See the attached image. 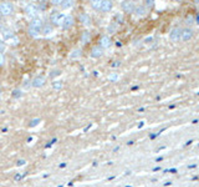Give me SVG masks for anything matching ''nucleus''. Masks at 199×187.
Listing matches in <instances>:
<instances>
[{
  "label": "nucleus",
  "instance_id": "obj_1",
  "mask_svg": "<svg viewBox=\"0 0 199 187\" xmlns=\"http://www.w3.org/2000/svg\"><path fill=\"white\" fill-rule=\"evenodd\" d=\"M41 29H42V21L40 19H35L29 26V34L31 36H39L41 35Z\"/></svg>",
  "mask_w": 199,
  "mask_h": 187
},
{
  "label": "nucleus",
  "instance_id": "obj_2",
  "mask_svg": "<svg viewBox=\"0 0 199 187\" xmlns=\"http://www.w3.org/2000/svg\"><path fill=\"white\" fill-rule=\"evenodd\" d=\"M11 13H13V5H11V3H9V1L0 3V14H1V15L8 16V15H10Z\"/></svg>",
  "mask_w": 199,
  "mask_h": 187
},
{
  "label": "nucleus",
  "instance_id": "obj_3",
  "mask_svg": "<svg viewBox=\"0 0 199 187\" xmlns=\"http://www.w3.org/2000/svg\"><path fill=\"white\" fill-rule=\"evenodd\" d=\"M1 36H3V39H4L5 41H8V43H11L13 45L18 43V39L14 36V34H13L11 31H9V30H4L3 34H1Z\"/></svg>",
  "mask_w": 199,
  "mask_h": 187
},
{
  "label": "nucleus",
  "instance_id": "obj_4",
  "mask_svg": "<svg viewBox=\"0 0 199 187\" xmlns=\"http://www.w3.org/2000/svg\"><path fill=\"white\" fill-rule=\"evenodd\" d=\"M72 25H74V18L71 16V15H65V18H63V20H62V23H61L60 26L62 27L63 30H67Z\"/></svg>",
  "mask_w": 199,
  "mask_h": 187
},
{
  "label": "nucleus",
  "instance_id": "obj_5",
  "mask_svg": "<svg viewBox=\"0 0 199 187\" xmlns=\"http://www.w3.org/2000/svg\"><path fill=\"white\" fill-rule=\"evenodd\" d=\"M25 13H26V15H27V18H29V19H35V18H36V15H38V14H36L38 10H36V8H35L32 4L26 5Z\"/></svg>",
  "mask_w": 199,
  "mask_h": 187
},
{
  "label": "nucleus",
  "instance_id": "obj_6",
  "mask_svg": "<svg viewBox=\"0 0 199 187\" xmlns=\"http://www.w3.org/2000/svg\"><path fill=\"white\" fill-rule=\"evenodd\" d=\"M63 18H65V14L61 13H52L51 14V23L55 25H61Z\"/></svg>",
  "mask_w": 199,
  "mask_h": 187
},
{
  "label": "nucleus",
  "instance_id": "obj_7",
  "mask_svg": "<svg viewBox=\"0 0 199 187\" xmlns=\"http://www.w3.org/2000/svg\"><path fill=\"white\" fill-rule=\"evenodd\" d=\"M122 9L126 13H133L134 9H136V4H134L132 0H126V1L122 3Z\"/></svg>",
  "mask_w": 199,
  "mask_h": 187
},
{
  "label": "nucleus",
  "instance_id": "obj_8",
  "mask_svg": "<svg viewBox=\"0 0 199 187\" xmlns=\"http://www.w3.org/2000/svg\"><path fill=\"white\" fill-rule=\"evenodd\" d=\"M181 34H182V29H179V27H174V29L170 30L169 38L172 41H178L181 39Z\"/></svg>",
  "mask_w": 199,
  "mask_h": 187
},
{
  "label": "nucleus",
  "instance_id": "obj_9",
  "mask_svg": "<svg viewBox=\"0 0 199 187\" xmlns=\"http://www.w3.org/2000/svg\"><path fill=\"white\" fill-rule=\"evenodd\" d=\"M192 38H193V30L187 27V29L182 30V34H181V39L183 41H189Z\"/></svg>",
  "mask_w": 199,
  "mask_h": 187
},
{
  "label": "nucleus",
  "instance_id": "obj_10",
  "mask_svg": "<svg viewBox=\"0 0 199 187\" xmlns=\"http://www.w3.org/2000/svg\"><path fill=\"white\" fill-rule=\"evenodd\" d=\"M134 15H136V18H142L144 16L147 14V8L144 5H139V6H136V9H134Z\"/></svg>",
  "mask_w": 199,
  "mask_h": 187
},
{
  "label": "nucleus",
  "instance_id": "obj_11",
  "mask_svg": "<svg viewBox=\"0 0 199 187\" xmlns=\"http://www.w3.org/2000/svg\"><path fill=\"white\" fill-rule=\"evenodd\" d=\"M45 84V78L44 76H38V78H35L34 81H32V86L34 87H41L44 86Z\"/></svg>",
  "mask_w": 199,
  "mask_h": 187
},
{
  "label": "nucleus",
  "instance_id": "obj_12",
  "mask_svg": "<svg viewBox=\"0 0 199 187\" xmlns=\"http://www.w3.org/2000/svg\"><path fill=\"white\" fill-rule=\"evenodd\" d=\"M100 9H101L102 11H105V13L110 11L112 9V1H111V0H103L102 4H101V8H100Z\"/></svg>",
  "mask_w": 199,
  "mask_h": 187
},
{
  "label": "nucleus",
  "instance_id": "obj_13",
  "mask_svg": "<svg viewBox=\"0 0 199 187\" xmlns=\"http://www.w3.org/2000/svg\"><path fill=\"white\" fill-rule=\"evenodd\" d=\"M74 4H75V0H62L61 8H62L63 10H69V9L72 8Z\"/></svg>",
  "mask_w": 199,
  "mask_h": 187
},
{
  "label": "nucleus",
  "instance_id": "obj_14",
  "mask_svg": "<svg viewBox=\"0 0 199 187\" xmlns=\"http://www.w3.org/2000/svg\"><path fill=\"white\" fill-rule=\"evenodd\" d=\"M102 54H103V50H102V47L101 46H96L92 49V58H100V56H102Z\"/></svg>",
  "mask_w": 199,
  "mask_h": 187
},
{
  "label": "nucleus",
  "instance_id": "obj_15",
  "mask_svg": "<svg viewBox=\"0 0 199 187\" xmlns=\"http://www.w3.org/2000/svg\"><path fill=\"white\" fill-rule=\"evenodd\" d=\"M101 47H108L110 45H111V40H110V38L108 36H102V39H101Z\"/></svg>",
  "mask_w": 199,
  "mask_h": 187
},
{
  "label": "nucleus",
  "instance_id": "obj_16",
  "mask_svg": "<svg viewBox=\"0 0 199 187\" xmlns=\"http://www.w3.org/2000/svg\"><path fill=\"white\" fill-rule=\"evenodd\" d=\"M41 34H44V35H50V34H52V26L44 25L42 29H41Z\"/></svg>",
  "mask_w": 199,
  "mask_h": 187
},
{
  "label": "nucleus",
  "instance_id": "obj_17",
  "mask_svg": "<svg viewBox=\"0 0 199 187\" xmlns=\"http://www.w3.org/2000/svg\"><path fill=\"white\" fill-rule=\"evenodd\" d=\"M103 0H91V5L94 9H100L101 8V4H102Z\"/></svg>",
  "mask_w": 199,
  "mask_h": 187
},
{
  "label": "nucleus",
  "instance_id": "obj_18",
  "mask_svg": "<svg viewBox=\"0 0 199 187\" xmlns=\"http://www.w3.org/2000/svg\"><path fill=\"white\" fill-rule=\"evenodd\" d=\"M80 54H81V51L79 50V49H77V50H74L72 52H71V59H72V60H75V59H79L80 58Z\"/></svg>",
  "mask_w": 199,
  "mask_h": 187
},
{
  "label": "nucleus",
  "instance_id": "obj_19",
  "mask_svg": "<svg viewBox=\"0 0 199 187\" xmlns=\"http://www.w3.org/2000/svg\"><path fill=\"white\" fill-rule=\"evenodd\" d=\"M81 19H82V23H83V25H88V24H90V19H88V16L86 15V14H83Z\"/></svg>",
  "mask_w": 199,
  "mask_h": 187
},
{
  "label": "nucleus",
  "instance_id": "obj_20",
  "mask_svg": "<svg viewBox=\"0 0 199 187\" xmlns=\"http://www.w3.org/2000/svg\"><path fill=\"white\" fill-rule=\"evenodd\" d=\"M88 39H90L88 33H85V34H83V38H82V41H85V40H88Z\"/></svg>",
  "mask_w": 199,
  "mask_h": 187
},
{
  "label": "nucleus",
  "instance_id": "obj_21",
  "mask_svg": "<svg viewBox=\"0 0 199 187\" xmlns=\"http://www.w3.org/2000/svg\"><path fill=\"white\" fill-rule=\"evenodd\" d=\"M117 79H118V75L117 74H113V75L110 76V80H117Z\"/></svg>",
  "mask_w": 199,
  "mask_h": 187
},
{
  "label": "nucleus",
  "instance_id": "obj_22",
  "mask_svg": "<svg viewBox=\"0 0 199 187\" xmlns=\"http://www.w3.org/2000/svg\"><path fill=\"white\" fill-rule=\"evenodd\" d=\"M3 64H4V55L0 52V66H1Z\"/></svg>",
  "mask_w": 199,
  "mask_h": 187
},
{
  "label": "nucleus",
  "instance_id": "obj_23",
  "mask_svg": "<svg viewBox=\"0 0 199 187\" xmlns=\"http://www.w3.org/2000/svg\"><path fill=\"white\" fill-rule=\"evenodd\" d=\"M52 3H54L55 5H61V3H62V0H52Z\"/></svg>",
  "mask_w": 199,
  "mask_h": 187
},
{
  "label": "nucleus",
  "instance_id": "obj_24",
  "mask_svg": "<svg viewBox=\"0 0 199 187\" xmlns=\"http://www.w3.org/2000/svg\"><path fill=\"white\" fill-rule=\"evenodd\" d=\"M147 3H148V5H152V3H153V0H147Z\"/></svg>",
  "mask_w": 199,
  "mask_h": 187
}]
</instances>
